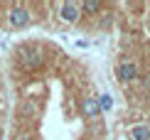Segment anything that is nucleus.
Instances as JSON below:
<instances>
[{"label":"nucleus","instance_id":"obj_5","mask_svg":"<svg viewBox=\"0 0 150 140\" xmlns=\"http://www.w3.org/2000/svg\"><path fill=\"white\" fill-rule=\"evenodd\" d=\"M118 79L121 81H133V79H138V64L135 62H123L121 66H118Z\"/></svg>","mask_w":150,"mask_h":140},{"label":"nucleus","instance_id":"obj_6","mask_svg":"<svg viewBox=\"0 0 150 140\" xmlns=\"http://www.w3.org/2000/svg\"><path fill=\"white\" fill-rule=\"evenodd\" d=\"M128 135H130V140H150V128L148 125H133Z\"/></svg>","mask_w":150,"mask_h":140},{"label":"nucleus","instance_id":"obj_2","mask_svg":"<svg viewBox=\"0 0 150 140\" xmlns=\"http://www.w3.org/2000/svg\"><path fill=\"white\" fill-rule=\"evenodd\" d=\"M59 17H62L67 25L79 22V20H81V5H79V3H71V0L62 3V5H59Z\"/></svg>","mask_w":150,"mask_h":140},{"label":"nucleus","instance_id":"obj_9","mask_svg":"<svg viewBox=\"0 0 150 140\" xmlns=\"http://www.w3.org/2000/svg\"><path fill=\"white\" fill-rule=\"evenodd\" d=\"M35 113H37V108L32 103H25V116H35Z\"/></svg>","mask_w":150,"mask_h":140},{"label":"nucleus","instance_id":"obj_8","mask_svg":"<svg viewBox=\"0 0 150 140\" xmlns=\"http://www.w3.org/2000/svg\"><path fill=\"white\" fill-rule=\"evenodd\" d=\"M98 103H101V111H111V108H113V98H111L108 93H101V96H98Z\"/></svg>","mask_w":150,"mask_h":140},{"label":"nucleus","instance_id":"obj_1","mask_svg":"<svg viewBox=\"0 0 150 140\" xmlns=\"http://www.w3.org/2000/svg\"><path fill=\"white\" fill-rule=\"evenodd\" d=\"M30 20H32V12L25 8V5H15V8H10V12H8V22L12 27H27Z\"/></svg>","mask_w":150,"mask_h":140},{"label":"nucleus","instance_id":"obj_7","mask_svg":"<svg viewBox=\"0 0 150 140\" xmlns=\"http://www.w3.org/2000/svg\"><path fill=\"white\" fill-rule=\"evenodd\" d=\"M79 5H81L84 12H98L101 10V3H98V0H84V3H79Z\"/></svg>","mask_w":150,"mask_h":140},{"label":"nucleus","instance_id":"obj_3","mask_svg":"<svg viewBox=\"0 0 150 140\" xmlns=\"http://www.w3.org/2000/svg\"><path fill=\"white\" fill-rule=\"evenodd\" d=\"M20 59H22V64L27 66V69L42 66V52H40V49H22V52H20Z\"/></svg>","mask_w":150,"mask_h":140},{"label":"nucleus","instance_id":"obj_4","mask_svg":"<svg viewBox=\"0 0 150 140\" xmlns=\"http://www.w3.org/2000/svg\"><path fill=\"white\" fill-rule=\"evenodd\" d=\"M98 113H101V103H98V98H84V103H81V116L84 118H98Z\"/></svg>","mask_w":150,"mask_h":140}]
</instances>
